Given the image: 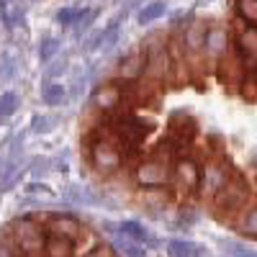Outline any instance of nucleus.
<instances>
[{"label":"nucleus","instance_id":"nucleus-31","mask_svg":"<svg viewBox=\"0 0 257 257\" xmlns=\"http://www.w3.org/2000/svg\"><path fill=\"white\" fill-rule=\"evenodd\" d=\"M82 188L80 185H70L67 190H64V196H67V201H75V203H80V201H88V198H82Z\"/></svg>","mask_w":257,"mask_h":257},{"label":"nucleus","instance_id":"nucleus-3","mask_svg":"<svg viewBox=\"0 0 257 257\" xmlns=\"http://www.w3.org/2000/svg\"><path fill=\"white\" fill-rule=\"evenodd\" d=\"M90 160H93V167L103 175H111L121 167L123 157H121V149L111 142V139H103L98 137L95 144H93V152H90Z\"/></svg>","mask_w":257,"mask_h":257},{"label":"nucleus","instance_id":"nucleus-24","mask_svg":"<svg viewBox=\"0 0 257 257\" xmlns=\"http://www.w3.org/2000/svg\"><path fill=\"white\" fill-rule=\"evenodd\" d=\"M237 13L247 21V24L257 26V0H237Z\"/></svg>","mask_w":257,"mask_h":257},{"label":"nucleus","instance_id":"nucleus-34","mask_svg":"<svg viewBox=\"0 0 257 257\" xmlns=\"http://www.w3.org/2000/svg\"><path fill=\"white\" fill-rule=\"evenodd\" d=\"M34 3H41V0H34Z\"/></svg>","mask_w":257,"mask_h":257},{"label":"nucleus","instance_id":"nucleus-17","mask_svg":"<svg viewBox=\"0 0 257 257\" xmlns=\"http://www.w3.org/2000/svg\"><path fill=\"white\" fill-rule=\"evenodd\" d=\"M165 13H167V3H165V0H152V3H147V6L139 11L137 21H139L142 26H147V24H152V21L162 18Z\"/></svg>","mask_w":257,"mask_h":257},{"label":"nucleus","instance_id":"nucleus-20","mask_svg":"<svg viewBox=\"0 0 257 257\" xmlns=\"http://www.w3.org/2000/svg\"><path fill=\"white\" fill-rule=\"evenodd\" d=\"M237 231L244 234V237H257V206L247 208L242 216H239V224H237Z\"/></svg>","mask_w":257,"mask_h":257},{"label":"nucleus","instance_id":"nucleus-1","mask_svg":"<svg viewBox=\"0 0 257 257\" xmlns=\"http://www.w3.org/2000/svg\"><path fill=\"white\" fill-rule=\"evenodd\" d=\"M249 198V185L244 178H231L219 193H213V208L219 213H237Z\"/></svg>","mask_w":257,"mask_h":257},{"label":"nucleus","instance_id":"nucleus-18","mask_svg":"<svg viewBox=\"0 0 257 257\" xmlns=\"http://www.w3.org/2000/svg\"><path fill=\"white\" fill-rule=\"evenodd\" d=\"M41 100L47 105H64L67 103V88L59 82H47L44 90H41Z\"/></svg>","mask_w":257,"mask_h":257},{"label":"nucleus","instance_id":"nucleus-10","mask_svg":"<svg viewBox=\"0 0 257 257\" xmlns=\"http://www.w3.org/2000/svg\"><path fill=\"white\" fill-rule=\"evenodd\" d=\"M147 54H142V52H132V54H126L123 59H121V64H118V77H123V80H137L144 70H147Z\"/></svg>","mask_w":257,"mask_h":257},{"label":"nucleus","instance_id":"nucleus-9","mask_svg":"<svg viewBox=\"0 0 257 257\" xmlns=\"http://www.w3.org/2000/svg\"><path fill=\"white\" fill-rule=\"evenodd\" d=\"M47 229L54 237H64V239H77L80 234V221L75 216H52L47 221Z\"/></svg>","mask_w":257,"mask_h":257},{"label":"nucleus","instance_id":"nucleus-27","mask_svg":"<svg viewBox=\"0 0 257 257\" xmlns=\"http://www.w3.org/2000/svg\"><path fill=\"white\" fill-rule=\"evenodd\" d=\"M54 126H57V118H52V116H34L31 118V132L34 134H47Z\"/></svg>","mask_w":257,"mask_h":257},{"label":"nucleus","instance_id":"nucleus-29","mask_svg":"<svg viewBox=\"0 0 257 257\" xmlns=\"http://www.w3.org/2000/svg\"><path fill=\"white\" fill-rule=\"evenodd\" d=\"M224 252H226V254H239V257H252V254H257V249H252V247H247V244H242V242H224Z\"/></svg>","mask_w":257,"mask_h":257},{"label":"nucleus","instance_id":"nucleus-14","mask_svg":"<svg viewBox=\"0 0 257 257\" xmlns=\"http://www.w3.org/2000/svg\"><path fill=\"white\" fill-rule=\"evenodd\" d=\"M116 229H118V234H123V237L134 239V242H142V244H152V242H157V239L152 237V231H149L144 224H139V221H121Z\"/></svg>","mask_w":257,"mask_h":257},{"label":"nucleus","instance_id":"nucleus-12","mask_svg":"<svg viewBox=\"0 0 257 257\" xmlns=\"http://www.w3.org/2000/svg\"><path fill=\"white\" fill-rule=\"evenodd\" d=\"M234 175H231V170H229V165H224V162H219V165H211L208 170H206V178H203V183H206V188L211 190V193H219L229 180H231Z\"/></svg>","mask_w":257,"mask_h":257},{"label":"nucleus","instance_id":"nucleus-4","mask_svg":"<svg viewBox=\"0 0 257 257\" xmlns=\"http://www.w3.org/2000/svg\"><path fill=\"white\" fill-rule=\"evenodd\" d=\"M116 132L128 142V144H139V142H144L147 139V134L152 132V123H147V121H142L139 116H121L118 118V123H116Z\"/></svg>","mask_w":257,"mask_h":257},{"label":"nucleus","instance_id":"nucleus-16","mask_svg":"<svg viewBox=\"0 0 257 257\" xmlns=\"http://www.w3.org/2000/svg\"><path fill=\"white\" fill-rule=\"evenodd\" d=\"M167 254H175V257L206 254V247H201V244H193V242H188V239H170V242H167Z\"/></svg>","mask_w":257,"mask_h":257},{"label":"nucleus","instance_id":"nucleus-15","mask_svg":"<svg viewBox=\"0 0 257 257\" xmlns=\"http://www.w3.org/2000/svg\"><path fill=\"white\" fill-rule=\"evenodd\" d=\"M147 67H149V77L152 80L167 77V72H170V54L165 49H155L152 57L147 59Z\"/></svg>","mask_w":257,"mask_h":257},{"label":"nucleus","instance_id":"nucleus-2","mask_svg":"<svg viewBox=\"0 0 257 257\" xmlns=\"http://www.w3.org/2000/svg\"><path fill=\"white\" fill-rule=\"evenodd\" d=\"M13 234L18 249L24 254H44L47 252V237L41 234V226L31 219H18L13 224Z\"/></svg>","mask_w":257,"mask_h":257},{"label":"nucleus","instance_id":"nucleus-7","mask_svg":"<svg viewBox=\"0 0 257 257\" xmlns=\"http://www.w3.org/2000/svg\"><path fill=\"white\" fill-rule=\"evenodd\" d=\"M237 47H239V54L247 64H257V26L254 24H247L239 31Z\"/></svg>","mask_w":257,"mask_h":257},{"label":"nucleus","instance_id":"nucleus-22","mask_svg":"<svg viewBox=\"0 0 257 257\" xmlns=\"http://www.w3.org/2000/svg\"><path fill=\"white\" fill-rule=\"evenodd\" d=\"M57 54H59V39L57 36H44V39L39 41V59L44 62V64L52 62Z\"/></svg>","mask_w":257,"mask_h":257},{"label":"nucleus","instance_id":"nucleus-19","mask_svg":"<svg viewBox=\"0 0 257 257\" xmlns=\"http://www.w3.org/2000/svg\"><path fill=\"white\" fill-rule=\"evenodd\" d=\"M18 105H21V98H18L16 90H6L3 95H0V126L18 111Z\"/></svg>","mask_w":257,"mask_h":257},{"label":"nucleus","instance_id":"nucleus-26","mask_svg":"<svg viewBox=\"0 0 257 257\" xmlns=\"http://www.w3.org/2000/svg\"><path fill=\"white\" fill-rule=\"evenodd\" d=\"M80 16H82V8H62V11L57 13V21H59V26L72 29V26L77 24Z\"/></svg>","mask_w":257,"mask_h":257},{"label":"nucleus","instance_id":"nucleus-21","mask_svg":"<svg viewBox=\"0 0 257 257\" xmlns=\"http://www.w3.org/2000/svg\"><path fill=\"white\" fill-rule=\"evenodd\" d=\"M239 93H242V95H244L247 100H257V64H249L247 75L242 77Z\"/></svg>","mask_w":257,"mask_h":257},{"label":"nucleus","instance_id":"nucleus-30","mask_svg":"<svg viewBox=\"0 0 257 257\" xmlns=\"http://www.w3.org/2000/svg\"><path fill=\"white\" fill-rule=\"evenodd\" d=\"M26 193H29V196H54V190L49 185H41V183H29Z\"/></svg>","mask_w":257,"mask_h":257},{"label":"nucleus","instance_id":"nucleus-32","mask_svg":"<svg viewBox=\"0 0 257 257\" xmlns=\"http://www.w3.org/2000/svg\"><path fill=\"white\" fill-rule=\"evenodd\" d=\"M64 67H67V62H64V59H52V64H49V70H47V75L49 77H57V75H62L64 72Z\"/></svg>","mask_w":257,"mask_h":257},{"label":"nucleus","instance_id":"nucleus-11","mask_svg":"<svg viewBox=\"0 0 257 257\" xmlns=\"http://www.w3.org/2000/svg\"><path fill=\"white\" fill-rule=\"evenodd\" d=\"M229 49V34L224 29H208V36H206V57L211 59H219L224 57Z\"/></svg>","mask_w":257,"mask_h":257},{"label":"nucleus","instance_id":"nucleus-33","mask_svg":"<svg viewBox=\"0 0 257 257\" xmlns=\"http://www.w3.org/2000/svg\"><path fill=\"white\" fill-rule=\"evenodd\" d=\"M6 3H8V0H0V8H6Z\"/></svg>","mask_w":257,"mask_h":257},{"label":"nucleus","instance_id":"nucleus-6","mask_svg":"<svg viewBox=\"0 0 257 257\" xmlns=\"http://www.w3.org/2000/svg\"><path fill=\"white\" fill-rule=\"evenodd\" d=\"M206 36H208V29L206 24L196 21V24H188L185 31H183V47L188 54H201L206 49Z\"/></svg>","mask_w":257,"mask_h":257},{"label":"nucleus","instance_id":"nucleus-28","mask_svg":"<svg viewBox=\"0 0 257 257\" xmlns=\"http://www.w3.org/2000/svg\"><path fill=\"white\" fill-rule=\"evenodd\" d=\"M3 24L13 31L16 26H21L24 24V11H21L18 6H13V8H6V13H3Z\"/></svg>","mask_w":257,"mask_h":257},{"label":"nucleus","instance_id":"nucleus-13","mask_svg":"<svg viewBox=\"0 0 257 257\" xmlns=\"http://www.w3.org/2000/svg\"><path fill=\"white\" fill-rule=\"evenodd\" d=\"M93 103L100 111H113L121 103V90L116 88V85H100V88L93 93Z\"/></svg>","mask_w":257,"mask_h":257},{"label":"nucleus","instance_id":"nucleus-8","mask_svg":"<svg viewBox=\"0 0 257 257\" xmlns=\"http://www.w3.org/2000/svg\"><path fill=\"white\" fill-rule=\"evenodd\" d=\"M175 178H178V183L183 188H196L203 180L201 178V167L193 162V160H188V157H180L175 162Z\"/></svg>","mask_w":257,"mask_h":257},{"label":"nucleus","instance_id":"nucleus-5","mask_svg":"<svg viewBox=\"0 0 257 257\" xmlns=\"http://www.w3.org/2000/svg\"><path fill=\"white\" fill-rule=\"evenodd\" d=\"M137 183L144 188H160L167 183V170L160 160H147L137 167Z\"/></svg>","mask_w":257,"mask_h":257},{"label":"nucleus","instance_id":"nucleus-23","mask_svg":"<svg viewBox=\"0 0 257 257\" xmlns=\"http://www.w3.org/2000/svg\"><path fill=\"white\" fill-rule=\"evenodd\" d=\"M75 239H64V237H54L52 234V239H47V254H72Z\"/></svg>","mask_w":257,"mask_h":257},{"label":"nucleus","instance_id":"nucleus-25","mask_svg":"<svg viewBox=\"0 0 257 257\" xmlns=\"http://www.w3.org/2000/svg\"><path fill=\"white\" fill-rule=\"evenodd\" d=\"M95 16H98V11H95V8H82V16L77 18V24L72 26V29L77 31L75 36H82L85 31H88V29L93 26V21H95Z\"/></svg>","mask_w":257,"mask_h":257}]
</instances>
